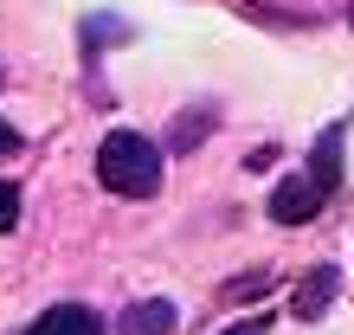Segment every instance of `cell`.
Here are the masks:
<instances>
[{
	"instance_id": "7",
	"label": "cell",
	"mask_w": 354,
	"mask_h": 335,
	"mask_svg": "<svg viewBox=\"0 0 354 335\" xmlns=\"http://www.w3.org/2000/svg\"><path fill=\"white\" fill-rule=\"evenodd\" d=\"M309 174L322 181V194H335V187H342V123L316 142V149H309Z\"/></svg>"
},
{
	"instance_id": "8",
	"label": "cell",
	"mask_w": 354,
	"mask_h": 335,
	"mask_svg": "<svg viewBox=\"0 0 354 335\" xmlns=\"http://www.w3.org/2000/svg\"><path fill=\"white\" fill-rule=\"evenodd\" d=\"M13 226H19V187L0 181V233H13Z\"/></svg>"
},
{
	"instance_id": "11",
	"label": "cell",
	"mask_w": 354,
	"mask_h": 335,
	"mask_svg": "<svg viewBox=\"0 0 354 335\" xmlns=\"http://www.w3.org/2000/svg\"><path fill=\"white\" fill-rule=\"evenodd\" d=\"M0 155H19V129H13L7 116H0Z\"/></svg>"
},
{
	"instance_id": "3",
	"label": "cell",
	"mask_w": 354,
	"mask_h": 335,
	"mask_svg": "<svg viewBox=\"0 0 354 335\" xmlns=\"http://www.w3.org/2000/svg\"><path fill=\"white\" fill-rule=\"evenodd\" d=\"M335 290H342V271H335V264H316V271L297 284V303H290V316H297V323H322V309L335 303Z\"/></svg>"
},
{
	"instance_id": "10",
	"label": "cell",
	"mask_w": 354,
	"mask_h": 335,
	"mask_svg": "<svg viewBox=\"0 0 354 335\" xmlns=\"http://www.w3.org/2000/svg\"><path fill=\"white\" fill-rule=\"evenodd\" d=\"M225 335H270V316H252V323H232Z\"/></svg>"
},
{
	"instance_id": "2",
	"label": "cell",
	"mask_w": 354,
	"mask_h": 335,
	"mask_svg": "<svg viewBox=\"0 0 354 335\" xmlns=\"http://www.w3.org/2000/svg\"><path fill=\"white\" fill-rule=\"evenodd\" d=\"M322 181L316 174H290V181H277V187H270V219H277V226H309V219H316L322 213Z\"/></svg>"
},
{
	"instance_id": "6",
	"label": "cell",
	"mask_w": 354,
	"mask_h": 335,
	"mask_svg": "<svg viewBox=\"0 0 354 335\" xmlns=\"http://www.w3.org/2000/svg\"><path fill=\"white\" fill-rule=\"evenodd\" d=\"M219 123V110L213 103H194V110H180V123L168 129V155H194L200 142H206V129Z\"/></svg>"
},
{
	"instance_id": "12",
	"label": "cell",
	"mask_w": 354,
	"mask_h": 335,
	"mask_svg": "<svg viewBox=\"0 0 354 335\" xmlns=\"http://www.w3.org/2000/svg\"><path fill=\"white\" fill-rule=\"evenodd\" d=\"M270 161H277V149H252V155H245V168H252V174H264Z\"/></svg>"
},
{
	"instance_id": "13",
	"label": "cell",
	"mask_w": 354,
	"mask_h": 335,
	"mask_svg": "<svg viewBox=\"0 0 354 335\" xmlns=\"http://www.w3.org/2000/svg\"><path fill=\"white\" fill-rule=\"evenodd\" d=\"M0 84H7V65H0Z\"/></svg>"
},
{
	"instance_id": "14",
	"label": "cell",
	"mask_w": 354,
	"mask_h": 335,
	"mask_svg": "<svg viewBox=\"0 0 354 335\" xmlns=\"http://www.w3.org/2000/svg\"><path fill=\"white\" fill-rule=\"evenodd\" d=\"M348 26H354V7H348Z\"/></svg>"
},
{
	"instance_id": "1",
	"label": "cell",
	"mask_w": 354,
	"mask_h": 335,
	"mask_svg": "<svg viewBox=\"0 0 354 335\" xmlns=\"http://www.w3.org/2000/svg\"><path fill=\"white\" fill-rule=\"evenodd\" d=\"M97 181L122 200H149L161 187V149L136 129H110L97 142Z\"/></svg>"
},
{
	"instance_id": "4",
	"label": "cell",
	"mask_w": 354,
	"mask_h": 335,
	"mask_svg": "<svg viewBox=\"0 0 354 335\" xmlns=\"http://www.w3.org/2000/svg\"><path fill=\"white\" fill-rule=\"evenodd\" d=\"M174 323H180V309L168 297H142L116 316V335H174Z\"/></svg>"
},
{
	"instance_id": "9",
	"label": "cell",
	"mask_w": 354,
	"mask_h": 335,
	"mask_svg": "<svg viewBox=\"0 0 354 335\" xmlns=\"http://www.w3.org/2000/svg\"><path fill=\"white\" fill-rule=\"evenodd\" d=\"M258 290H270V271H258V278H239V284H225L219 297H225V303H239V297H258Z\"/></svg>"
},
{
	"instance_id": "5",
	"label": "cell",
	"mask_w": 354,
	"mask_h": 335,
	"mask_svg": "<svg viewBox=\"0 0 354 335\" xmlns=\"http://www.w3.org/2000/svg\"><path fill=\"white\" fill-rule=\"evenodd\" d=\"M26 335H103V316L91 303H52L46 316H32Z\"/></svg>"
}]
</instances>
